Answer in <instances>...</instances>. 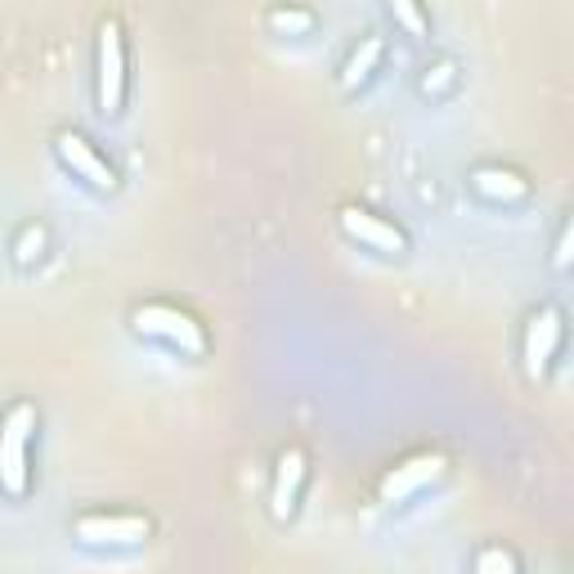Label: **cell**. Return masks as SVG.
Returning <instances> with one entry per match:
<instances>
[{"label":"cell","mask_w":574,"mask_h":574,"mask_svg":"<svg viewBox=\"0 0 574 574\" xmlns=\"http://www.w3.org/2000/svg\"><path fill=\"white\" fill-rule=\"evenodd\" d=\"M36 431V409L27 400L10 404L0 417V494L23 498L32 485V462H27V445Z\"/></svg>","instance_id":"cell-1"},{"label":"cell","mask_w":574,"mask_h":574,"mask_svg":"<svg viewBox=\"0 0 574 574\" xmlns=\"http://www.w3.org/2000/svg\"><path fill=\"white\" fill-rule=\"evenodd\" d=\"M130 328L139 337H153V342H167L184 355H203L207 351V332L203 323L180 310V306H162V301H149V306H135L130 310Z\"/></svg>","instance_id":"cell-2"},{"label":"cell","mask_w":574,"mask_h":574,"mask_svg":"<svg viewBox=\"0 0 574 574\" xmlns=\"http://www.w3.org/2000/svg\"><path fill=\"white\" fill-rule=\"evenodd\" d=\"M94 94H100L104 117H117L126 104V36L117 19H104L100 41H94Z\"/></svg>","instance_id":"cell-3"},{"label":"cell","mask_w":574,"mask_h":574,"mask_svg":"<svg viewBox=\"0 0 574 574\" xmlns=\"http://www.w3.org/2000/svg\"><path fill=\"white\" fill-rule=\"evenodd\" d=\"M72 535L85 543V548H139L144 539L153 535V520L149 516H130V512H117V516H81L72 525Z\"/></svg>","instance_id":"cell-4"},{"label":"cell","mask_w":574,"mask_h":574,"mask_svg":"<svg viewBox=\"0 0 574 574\" xmlns=\"http://www.w3.org/2000/svg\"><path fill=\"white\" fill-rule=\"evenodd\" d=\"M561 337H565V323H561V310L556 306H543L530 314L525 323V337H520V359H525V372L530 381H543L556 351H561Z\"/></svg>","instance_id":"cell-5"},{"label":"cell","mask_w":574,"mask_h":574,"mask_svg":"<svg viewBox=\"0 0 574 574\" xmlns=\"http://www.w3.org/2000/svg\"><path fill=\"white\" fill-rule=\"evenodd\" d=\"M342 229H346V238H355V243H364V248H372V252H381V256L409 252L404 229L391 225V220H381V216L368 211V207H355V203L342 207Z\"/></svg>","instance_id":"cell-6"},{"label":"cell","mask_w":574,"mask_h":574,"mask_svg":"<svg viewBox=\"0 0 574 574\" xmlns=\"http://www.w3.org/2000/svg\"><path fill=\"white\" fill-rule=\"evenodd\" d=\"M55 153H59V162L77 175V180H85L90 188H100V194H113L117 188V171L94 153V144L90 139H81L77 130H64L59 139H55Z\"/></svg>","instance_id":"cell-7"},{"label":"cell","mask_w":574,"mask_h":574,"mask_svg":"<svg viewBox=\"0 0 574 574\" xmlns=\"http://www.w3.org/2000/svg\"><path fill=\"white\" fill-rule=\"evenodd\" d=\"M306 449H283L278 467H274V490H269V512L274 520H292L297 516V498L306 485Z\"/></svg>","instance_id":"cell-8"},{"label":"cell","mask_w":574,"mask_h":574,"mask_svg":"<svg viewBox=\"0 0 574 574\" xmlns=\"http://www.w3.org/2000/svg\"><path fill=\"white\" fill-rule=\"evenodd\" d=\"M440 475H445V458L440 454H417V458L400 462L387 481H381V498H387V503H404L417 490H426L431 481H440Z\"/></svg>","instance_id":"cell-9"},{"label":"cell","mask_w":574,"mask_h":574,"mask_svg":"<svg viewBox=\"0 0 574 574\" xmlns=\"http://www.w3.org/2000/svg\"><path fill=\"white\" fill-rule=\"evenodd\" d=\"M471 188L485 203H520L525 194H530V180H525L520 171H512V167H475Z\"/></svg>","instance_id":"cell-10"},{"label":"cell","mask_w":574,"mask_h":574,"mask_svg":"<svg viewBox=\"0 0 574 574\" xmlns=\"http://www.w3.org/2000/svg\"><path fill=\"white\" fill-rule=\"evenodd\" d=\"M377 64H381V36H364L355 50H351V59L342 64V90H359V85H368L372 81V72H377Z\"/></svg>","instance_id":"cell-11"},{"label":"cell","mask_w":574,"mask_h":574,"mask_svg":"<svg viewBox=\"0 0 574 574\" xmlns=\"http://www.w3.org/2000/svg\"><path fill=\"white\" fill-rule=\"evenodd\" d=\"M41 252H45V229L41 225H23L19 238H14V261L32 265V261H41Z\"/></svg>","instance_id":"cell-12"},{"label":"cell","mask_w":574,"mask_h":574,"mask_svg":"<svg viewBox=\"0 0 574 574\" xmlns=\"http://www.w3.org/2000/svg\"><path fill=\"white\" fill-rule=\"evenodd\" d=\"M391 14H395V23L409 32V36H426L431 27H426V14H422V5H417V0H391Z\"/></svg>","instance_id":"cell-13"},{"label":"cell","mask_w":574,"mask_h":574,"mask_svg":"<svg viewBox=\"0 0 574 574\" xmlns=\"http://www.w3.org/2000/svg\"><path fill=\"white\" fill-rule=\"evenodd\" d=\"M269 27H274V32H310L314 19L301 14V10H274V14H269Z\"/></svg>","instance_id":"cell-14"},{"label":"cell","mask_w":574,"mask_h":574,"mask_svg":"<svg viewBox=\"0 0 574 574\" xmlns=\"http://www.w3.org/2000/svg\"><path fill=\"white\" fill-rule=\"evenodd\" d=\"M516 565H520V561H516L512 552H503V548H485L481 556H475V570H481V574H490V570H507V574H512Z\"/></svg>","instance_id":"cell-15"},{"label":"cell","mask_w":574,"mask_h":574,"mask_svg":"<svg viewBox=\"0 0 574 574\" xmlns=\"http://www.w3.org/2000/svg\"><path fill=\"white\" fill-rule=\"evenodd\" d=\"M454 81V64H436V68H426V77H422V94H436V90H445Z\"/></svg>","instance_id":"cell-16"},{"label":"cell","mask_w":574,"mask_h":574,"mask_svg":"<svg viewBox=\"0 0 574 574\" xmlns=\"http://www.w3.org/2000/svg\"><path fill=\"white\" fill-rule=\"evenodd\" d=\"M552 265L556 269H565L570 265V220L561 225V233H556V256H552Z\"/></svg>","instance_id":"cell-17"}]
</instances>
